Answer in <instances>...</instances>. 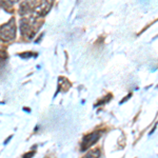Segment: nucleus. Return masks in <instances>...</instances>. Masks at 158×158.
Wrapping results in <instances>:
<instances>
[{
  "label": "nucleus",
  "instance_id": "f257e3e1",
  "mask_svg": "<svg viewBox=\"0 0 158 158\" xmlns=\"http://www.w3.org/2000/svg\"><path fill=\"white\" fill-rule=\"evenodd\" d=\"M16 36V25L15 20L11 19L8 23L0 26V39L3 41H11Z\"/></svg>",
  "mask_w": 158,
  "mask_h": 158
},
{
  "label": "nucleus",
  "instance_id": "f03ea898",
  "mask_svg": "<svg viewBox=\"0 0 158 158\" xmlns=\"http://www.w3.org/2000/svg\"><path fill=\"white\" fill-rule=\"evenodd\" d=\"M34 26H36V22L34 18H23L20 21V31L22 35H28V38H32L33 35L36 33V31L34 28Z\"/></svg>",
  "mask_w": 158,
  "mask_h": 158
},
{
  "label": "nucleus",
  "instance_id": "7ed1b4c3",
  "mask_svg": "<svg viewBox=\"0 0 158 158\" xmlns=\"http://www.w3.org/2000/svg\"><path fill=\"white\" fill-rule=\"evenodd\" d=\"M99 139V133L96 132V133H92L90 135L85 136L82 140V145H81V151H85L88 149L92 145L97 142V140Z\"/></svg>",
  "mask_w": 158,
  "mask_h": 158
},
{
  "label": "nucleus",
  "instance_id": "20e7f679",
  "mask_svg": "<svg viewBox=\"0 0 158 158\" xmlns=\"http://www.w3.org/2000/svg\"><path fill=\"white\" fill-rule=\"evenodd\" d=\"M51 6H52V2H50V1L42 2V3H40L39 6H37L35 8V9H34L35 15L38 16V17H43V16H45L47 13H49Z\"/></svg>",
  "mask_w": 158,
  "mask_h": 158
},
{
  "label": "nucleus",
  "instance_id": "39448f33",
  "mask_svg": "<svg viewBox=\"0 0 158 158\" xmlns=\"http://www.w3.org/2000/svg\"><path fill=\"white\" fill-rule=\"evenodd\" d=\"M99 157H100V151L98 149L88 153V154L85 156V158H99Z\"/></svg>",
  "mask_w": 158,
  "mask_h": 158
},
{
  "label": "nucleus",
  "instance_id": "423d86ee",
  "mask_svg": "<svg viewBox=\"0 0 158 158\" xmlns=\"http://www.w3.org/2000/svg\"><path fill=\"white\" fill-rule=\"evenodd\" d=\"M30 11V6H28V3H25V2H23L22 4L20 6V11H19V13L21 14V15H24L28 12Z\"/></svg>",
  "mask_w": 158,
  "mask_h": 158
},
{
  "label": "nucleus",
  "instance_id": "0eeeda50",
  "mask_svg": "<svg viewBox=\"0 0 158 158\" xmlns=\"http://www.w3.org/2000/svg\"><path fill=\"white\" fill-rule=\"evenodd\" d=\"M19 56L22 57V58H28V57L33 56V54H32V53H26V54H20Z\"/></svg>",
  "mask_w": 158,
  "mask_h": 158
},
{
  "label": "nucleus",
  "instance_id": "6e6552de",
  "mask_svg": "<svg viewBox=\"0 0 158 158\" xmlns=\"http://www.w3.org/2000/svg\"><path fill=\"white\" fill-rule=\"evenodd\" d=\"M33 156H34V153H33V152H30V154L24 155V156H23V158H31V157H33Z\"/></svg>",
  "mask_w": 158,
  "mask_h": 158
}]
</instances>
